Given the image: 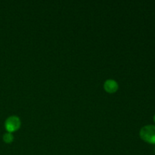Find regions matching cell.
I'll return each mask as SVG.
<instances>
[{
  "mask_svg": "<svg viewBox=\"0 0 155 155\" xmlns=\"http://www.w3.org/2000/svg\"><path fill=\"white\" fill-rule=\"evenodd\" d=\"M140 137L145 142L155 144V126L147 125L142 127L140 130Z\"/></svg>",
  "mask_w": 155,
  "mask_h": 155,
  "instance_id": "obj_1",
  "label": "cell"
},
{
  "mask_svg": "<svg viewBox=\"0 0 155 155\" xmlns=\"http://www.w3.org/2000/svg\"><path fill=\"white\" fill-rule=\"evenodd\" d=\"M21 127V120L17 116H11L6 119L5 122V127L8 133H12L18 130Z\"/></svg>",
  "mask_w": 155,
  "mask_h": 155,
  "instance_id": "obj_2",
  "label": "cell"
},
{
  "mask_svg": "<svg viewBox=\"0 0 155 155\" xmlns=\"http://www.w3.org/2000/svg\"><path fill=\"white\" fill-rule=\"evenodd\" d=\"M118 83L114 80H107L104 83V88L105 89L106 92H109V93H114V92H117L118 89Z\"/></svg>",
  "mask_w": 155,
  "mask_h": 155,
  "instance_id": "obj_3",
  "label": "cell"
},
{
  "mask_svg": "<svg viewBox=\"0 0 155 155\" xmlns=\"http://www.w3.org/2000/svg\"><path fill=\"white\" fill-rule=\"evenodd\" d=\"M3 140L6 143H10V142H13L14 140V136L11 133H5L4 136H3Z\"/></svg>",
  "mask_w": 155,
  "mask_h": 155,
  "instance_id": "obj_4",
  "label": "cell"
},
{
  "mask_svg": "<svg viewBox=\"0 0 155 155\" xmlns=\"http://www.w3.org/2000/svg\"><path fill=\"white\" fill-rule=\"evenodd\" d=\"M154 122H155V114H154Z\"/></svg>",
  "mask_w": 155,
  "mask_h": 155,
  "instance_id": "obj_5",
  "label": "cell"
}]
</instances>
